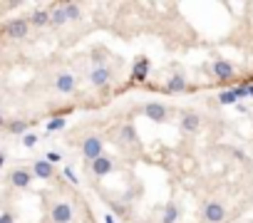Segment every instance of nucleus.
<instances>
[{
    "label": "nucleus",
    "instance_id": "a878e982",
    "mask_svg": "<svg viewBox=\"0 0 253 223\" xmlns=\"http://www.w3.org/2000/svg\"><path fill=\"white\" fill-rule=\"evenodd\" d=\"M0 223H15V216L10 211H3L0 213Z\"/></svg>",
    "mask_w": 253,
    "mask_h": 223
},
{
    "label": "nucleus",
    "instance_id": "20e7f679",
    "mask_svg": "<svg viewBox=\"0 0 253 223\" xmlns=\"http://www.w3.org/2000/svg\"><path fill=\"white\" fill-rule=\"evenodd\" d=\"M90 171H92V176H97V178L110 176V174L114 171V159L104 154V156H99L97 161H92V164H90Z\"/></svg>",
    "mask_w": 253,
    "mask_h": 223
},
{
    "label": "nucleus",
    "instance_id": "393cba45",
    "mask_svg": "<svg viewBox=\"0 0 253 223\" xmlns=\"http://www.w3.org/2000/svg\"><path fill=\"white\" fill-rule=\"evenodd\" d=\"M65 176H67V181H70V184H75V186H77V184H79V178H77V176H75V171H72V169H70V166H67V169H65Z\"/></svg>",
    "mask_w": 253,
    "mask_h": 223
},
{
    "label": "nucleus",
    "instance_id": "6e6552de",
    "mask_svg": "<svg viewBox=\"0 0 253 223\" xmlns=\"http://www.w3.org/2000/svg\"><path fill=\"white\" fill-rule=\"evenodd\" d=\"M32 178H35V174L28 171V169H15V171H10V184L15 189H28L32 184Z\"/></svg>",
    "mask_w": 253,
    "mask_h": 223
},
{
    "label": "nucleus",
    "instance_id": "423d86ee",
    "mask_svg": "<svg viewBox=\"0 0 253 223\" xmlns=\"http://www.w3.org/2000/svg\"><path fill=\"white\" fill-rule=\"evenodd\" d=\"M246 95H248V87H234V89H226V92L219 95V104H223V107L238 104Z\"/></svg>",
    "mask_w": 253,
    "mask_h": 223
},
{
    "label": "nucleus",
    "instance_id": "39448f33",
    "mask_svg": "<svg viewBox=\"0 0 253 223\" xmlns=\"http://www.w3.org/2000/svg\"><path fill=\"white\" fill-rule=\"evenodd\" d=\"M223 218H226V208L219 201H208L204 206V221L206 223H223Z\"/></svg>",
    "mask_w": 253,
    "mask_h": 223
},
{
    "label": "nucleus",
    "instance_id": "a211bd4d",
    "mask_svg": "<svg viewBox=\"0 0 253 223\" xmlns=\"http://www.w3.org/2000/svg\"><path fill=\"white\" fill-rule=\"evenodd\" d=\"M5 129L13 134V137H20L23 139L25 134H28V122H23V119H15V122H5Z\"/></svg>",
    "mask_w": 253,
    "mask_h": 223
},
{
    "label": "nucleus",
    "instance_id": "412c9836",
    "mask_svg": "<svg viewBox=\"0 0 253 223\" xmlns=\"http://www.w3.org/2000/svg\"><path fill=\"white\" fill-rule=\"evenodd\" d=\"M67 127V119L65 117H52L47 122V131H60V129H65Z\"/></svg>",
    "mask_w": 253,
    "mask_h": 223
},
{
    "label": "nucleus",
    "instance_id": "2eb2a0df",
    "mask_svg": "<svg viewBox=\"0 0 253 223\" xmlns=\"http://www.w3.org/2000/svg\"><path fill=\"white\" fill-rule=\"evenodd\" d=\"M30 25H35V28H45V25H52V13L50 10H32V15H30Z\"/></svg>",
    "mask_w": 253,
    "mask_h": 223
},
{
    "label": "nucleus",
    "instance_id": "f8f14e48",
    "mask_svg": "<svg viewBox=\"0 0 253 223\" xmlns=\"http://www.w3.org/2000/svg\"><path fill=\"white\" fill-rule=\"evenodd\" d=\"M32 174H35V178H52L55 176V166L47 159H37L32 164Z\"/></svg>",
    "mask_w": 253,
    "mask_h": 223
},
{
    "label": "nucleus",
    "instance_id": "6ab92c4d",
    "mask_svg": "<svg viewBox=\"0 0 253 223\" xmlns=\"http://www.w3.org/2000/svg\"><path fill=\"white\" fill-rule=\"evenodd\" d=\"M186 77L184 75H172V77H169V82H166V89H169V92H184V89H186Z\"/></svg>",
    "mask_w": 253,
    "mask_h": 223
},
{
    "label": "nucleus",
    "instance_id": "bb28decb",
    "mask_svg": "<svg viewBox=\"0 0 253 223\" xmlns=\"http://www.w3.org/2000/svg\"><path fill=\"white\" fill-rule=\"evenodd\" d=\"M104 223H117V218H114V213H107V216H104Z\"/></svg>",
    "mask_w": 253,
    "mask_h": 223
},
{
    "label": "nucleus",
    "instance_id": "f03ea898",
    "mask_svg": "<svg viewBox=\"0 0 253 223\" xmlns=\"http://www.w3.org/2000/svg\"><path fill=\"white\" fill-rule=\"evenodd\" d=\"M3 30L10 40H23V37H28V30H30V17H13L5 22Z\"/></svg>",
    "mask_w": 253,
    "mask_h": 223
},
{
    "label": "nucleus",
    "instance_id": "7ed1b4c3",
    "mask_svg": "<svg viewBox=\"0 0 253 223\" xmlns=\"http://www.w3.org/2000/svg\"><path fill=\"white\" fill-rule=\"evenodd\" d=\"M72 216H75V211H72V206L67 204V201H57V204L50 208V218H52V223H70Z\"/></svg>",
    "mask_w": 253,
    "mask_h": 223
},
{
    "label": "nucleus",
    "instance_id": "9d476101",
    "mask_svg": "<svg viewBox=\"0 0 253 223\" xmlns=\"http://www.w3.org/2000/svg\"><path fill=\"white\" fill-rule=\"evenodd\" d=\"M75 77L70 75V72H60L57 77H55V89L57 92H62V95H70V92H75Z\"/></svg>",
    "mask_w": 253,
    "mask_h": 223
},
{
    "label": "nucleus",
    "instance_id": "f3484780",
    "mask_svg": "<svg viewBox=\"0 0 253 223\" xmlns=\"http://www.w3.org/2000/svg\"><path fill=\"white\" fill-rule=\"evenodd\" d=\"M176 221H179V206L174 201H169L161 211V223H176Z\"/></svg>",
    "mask_w": 253,
    "mask_h": 223
},
{
    "label": "nucleus",
    "instance_id": "ddd939ff",
    "mask_svg": "<svg viewBox=\"0 0 253 223\" xmlns=\"http://www.w3.org/2000/svg\"><path fill=\"white\" fill-rule=\"evenodd\" d=\"M214 75H216L219 80H231V77L236 75V70H234V64H231V62L216 60V62H214Z\"/></svg>",
    "mask_w": 253,
    "mask_h": 223
},
{
    "label": "nucleus",
    "instance_id": "c85d7f7f",
    "mask_svg": "<svg viewBox=\"0 0 253 223\" xmlns=\"http://www.w3.org/2000/svg\"><path fill=\"white\" fill-rule=\"evenodd\" d=\"M251 223H253V221H251Z\"/></svg>",
    "mask_w": 253,
    "mask_h": 223
},
{
    "label": "nucleus",
    "instance_id": "dca6fc26",
    "mask_svg": "<svg viewBox=\"0 0 253 223\" xmlns=\"http://www.w3.org/2000/svg\"><path fill=\"white\" fill-rule=\"evenodd\" d=\"M119 142H122V144H129V146L139 144V137H137L134 124H124V127L119 129Z\"/></svg>",
    "mask_w": 253,
    "mask_h": 223
},
{
    "label": "nucleus",
    "instance_id": "aec40b11",
    "mask_svg": "<svg viewBox=\"0 0 253 223\" xmlns=\"http://www.w3.org/2000/svg\"><path fill=\"white\" fill-rule=\"evenodd\" d=\"M65 22H70V20H67V13H65V5H57V8L52 10V25H55V28H62Z\"/></svg>",
    "mask_w": 253,
    "mask_h": 223
},
{
    "label": "nucleus",
    "instance_id": "4468645a",
    "mask_svg": "<svg viewBox=\"0 0 253 223\" xmlns=\"http://www.w3.org/2000/svg\"><path fill=\"white\" fill-rule=\"evenodd\" d=\"M146 75H149V60L146 57H139L134 62V70H132V82H144Z\"/></svg>",
    "mask_w": 253,
    "mask_h": 223
},
{
    "label": "nucleus",
    "instance_id": "b1692460",
    "mask_svg": "<svg viewBox=\"0 0 253 223\" xmlns=\"http://www.w3.org/2000/svg\"><path fill=\"white\" fill-rule=\"evenodd\" d=\"M45 159L55 166V164H60V161H62V154H60V151H47V154H45Z\"/></svg>",
    "mask_w": 253,
    "mask_h": 223
},
{
    "label": "nucleus",
    "instance_id": "1a4fd4ad",
    "mask_svg": "<svg viewBox=\"0 0 253 223\" xmlns=\"http://www.w3.org/2000/svg\"><path fill=\"white\" fill-rule=\"evenodd\" d=\"M201 129V117L196 114V112H186V114L181 117V131L184 134H196Z\"/></svg>",
    "mask_w": 253,
    "mask_h": 223
},
{
    "label": "nucleus",
    "instance_id": "5701e85b",
    "mask_svg": "<svg viewBox=\"0 0 253 223\" xmlns=\"http://www.w3.org/2000/svg\"><path fill=\"white\" fill-rule=\"evenodd\" d=\"M65 13H67V20H79V8L75 3H67L65 5Z\"/></svg>",
    "mask_w": 253,
    "mask_h": 223
},
{
    "label": "nucleus",
    "instance_id": "cd10ccee",
    "mask_svg": "<svg viewBox=\"0 0 253 223\" xmlns=\"http://www.w3.org/2000/svg\"><path fill=\"white\" fill-rule=\"evenodd\" d=\"M246 87H248V95H251V99H253V87H251V84H246Z\"/></svg>",
    "mask_w": 253,
    "mask_h": 223
},
{
    "label": "nucleus",
    "instance_id": "9b49d317",
    "mask_svg": "<svg viewBox=\"0 0 253 223\" xmlns=\"http://www.w3.org/2000/svg\"><path fill=\"white\" fill-rule=\"evenodd\" d=\"M110 80H112V70H110L107 64H104V67H95V70L90 72V82L95 87H107Z\"/></svg>",
    "mask_w": 253,
    "mask_h": 223
},
{
    "label": "nucleus",
    "instance_id": "f257e3e1",
    "mask_svg": "<svg viewBox=\"0 0 253 223\" xmlns=\"http://www.w3.org/2000/svg\"><path fill=\"white\" fill-rule=\"evenodd\" d=\"M82 156H84L87 164H92V161L99 159V156H104V142L97 137V134H92V137H87L82 142Z\"/></svg>",
    "mask_w": 253,
    "mask_h": 223
},
{
    "label": "nucleus",
    "instance_id": "0eeeda50",
    "mask_svg": "<svg viewBox=\"0 0 253 223\" xmlns=\"http://www.w3.org/2000/svg\"><path fill=\"white\" fill-rule=\"evenodd\" d=\"M142 114L146 117V119H152V122H164L166 119V107L164 104H159V102H146L144 107H142Z\"/></svg>",
    "mask_w": 253,
    "mask_h": 223
},
{
    "label": "nucleus",
    "instance_id": "4be33fe9",
    "mask_svg": "<svg viewBox=\"0 0 253 223\" xmlns=\"http://www.w3.org/2000/svg\"><path fill=\"white\" fill-rule=\"evenodd\" d=\"M20 142H23V146H25V149H32V146L40 142V134H35V131H28V134H25V137L20 139Z\"/></svg>",
    "mask_w": 253,
    "mask_h": 223
}]
</instances>
